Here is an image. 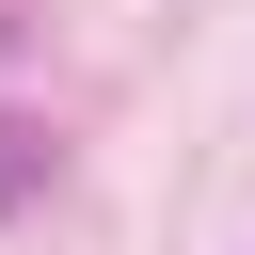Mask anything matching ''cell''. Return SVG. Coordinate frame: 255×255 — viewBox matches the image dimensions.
Masks as SVG:
<instances>
[{
  "label": "cell",
  "mask_w": 255,
  "mask_h": 255,
  "mask_svg": "<svg viewBox=\"0 0 255 255\" xmlns=\"http://www.w3.org/2000/svg\"><path fill=\"white\" fill-rule=\"evenodd\" d=\"M0 48H16V16H0Z\"/></svg>",
  "instance_id": "obj_2"
},
{
  "label": "cell",
  "mask_w": 255,
  "mask_h": 255,
  "mask_svg": "<svg viewBox=\"0 0 255 255\" xmlns=\"http://www.w3.org/2000/svg\"><path fill=\"white\" fill-rule=\"evenodd\" d=\"M32 191H48V128H32V112H0V207H32Z\"/></svg>",
  "instance_id": "obj_1"
}]
</instances>
